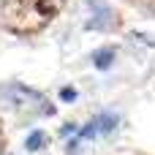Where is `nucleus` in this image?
<instances>
[{"mask_svg": "<svg viewBox=\"0 0 155 155\" xmlns=\"http://www.w3.org/2000/svg\"><path fill=\"white\" fill-rule=\"evenodd\" d=\"M33 139L27 142V150H35V147H41L44 144V134H30Z\"/></svg>", "mask_w": 155, "mask_h": 155, "instance_id": "obj_1", "label": "nucleus"}]
</instances>
